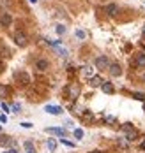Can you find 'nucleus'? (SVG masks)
<instances>
[{
    "label": "nucleus",
    "mask_w": 145,
    "mask_h": 153,
    "mask_svg": "<svg viewBox=\"0 0 145 153\" xmlns=\"http://www.w3.org/2000/svg\"><path fill=\"white\" fill-rule=\"evenodd\" d=\"M140 146H142V150H145V139L142 141V144H140Z\"/></svg>",
    "instance_id": "nucleus-29"
},
{
    "label": "nucleus",
    "mask_w": 145,
    "mask_h": 153,
    "mask_svg": "<svg viewBox=\"0 0 145 153\" xmlns=\"http://www.w3.org/2000/svg\"><path fill=\"white\" fill-rule=\"evenodd\" d=\"M92 153H103V152H92Z\"/></svg>",
    "instance_id": "nucleus-33"
},
{
    "label": "nucleus",
    "mask_w": 145,
    "mask_h": 153,
    "mask_svg": "<svg viewBox=\"0 0 145 153\" xmlns=\"http://www.w3.org/2000/svg\"><path fill=\"white\" fill-rule=\"evenodd\" d=\"M65 93H67V97H69L71 100H76V99L80 97V85H76V83H71V85L65 88Z\"/></svg>",
    "instance_id": "nucleus-2"
},
{
    "label": "nucleus",
    "mask_w": 145,
    "mask_h": 153,
    "mask_svg": "<svg viewBox=\"0 0 145 153\" xmlns=\"http://www.w3.org/2000/svg\"><path fill=\"white\" fill-rule=\"evenodd\" d=\"M46 146H48V148L51 150V152H55V148H57V141H55V139H48Z\"/></svg>",
    "instance_id": "nucleus-15"
},
{
    "label": "nucleus",
    "mask_w": 145,
    "mask_h": 153,
    "mask_svg": "<svg viewBox=\"0 0 145 153\" xmlns=\"http://www.w3.org/2000/svg\"><path fill=\"white\" fill-rule=\"evenodd\" d=\"M2 71H4V62L0 60V72H2Z\"/></svg>",
    "instance_id": "nucleus-28"
},
{
    "label": "nucleus",
    "mask_w": 145,
    "mask_h": 153,
    "mask_svg": "<svg viewBox=\"0 0 145 153\" xmlns=\"http://www.w3.org/2000/svg\"><path fill=\"white\" fill-rule=\"evenodd\" d=\"M20 109H21L20 104H14V106H13V111H14V113H20Z\"/></svg>",
    "instance_id": "nucleus-24"
},
{
    "label": "nucleus",
    "mask_w": 145,
    "mask_h": 153,
    "mask_svg": "<svg viewBox=\"0 0 145 153\" xmlns=\"http://www.w3.org/2000/svg\"><path fill=\"white\" fill-rule=\"evenodd\" d=\"M133 97H134V99H136V100H143L145 102V93H134V95H133Z\"/></svg>",
    "instance_id": "nucleus-18"
},
{
    "label": "nucleus",
    "mask_w": 145,
    "mask_h": 153,
    "mask_svg": "<svg viewBox=\"0 0 145 153\" xmlns=\"http://www.w3.org/2000/svg\"><path fill=\"white\" fill-rule=\"evenodd\" d=\"M74 137H76V139L83 137V130H81V128H74Z\"/></svg>",
    "instance_id": "nucleus-17"
},
{
    "label": "nucleus",
    "mask_w": 145,
    "mask_h": 153,
    "mask_svg": "<svg viewBox=\"0 0 145 153\" xmlns=\"http://www.w3.org/2000/svg\"><path fill=\"white\" fill-rule=\"evenodd\" d=\"M143 35H145V25H143Z\"/></svg>",
    "instance_id": "nucleus-32"
},
{
    "label": "nucleus",
    "mask_w": 145,
    "mask_h": 153,
    "mask_svg": "<svg viewBox=\"0 0 145 153\" xmlns=\"http://www.w3.org/2000/svg\"><path fill=\"white\" fill-rule=\"evenodd\" d=\"M101 90H103L104 93H113V92H115L113 85H112V83H106V81H104V83L101 85Z\"/></svg>",
    "instance_id": "nucleus-14"
},
{
    "label": "nucleus",
    "mask_w": 145,
    "mask_h": 153,
    "mask_svg": "<svg viewBox=\"0 0 145 153\" xmlns=\"http://www.w3.org/2000/svg\"><path fill=\"white\" fill-rule=\"evenodd\" d=\"M30 2H32V4H35V2H37V0H30Z\"/></svg>",
    "instance_id": "nucleus-31"
},
{
    "label": "nucleus",
    "mask_w": 145,
    "mask_h": 153,
    "mask_svg": "<svg viewBox=\"0 0 145 153\" xmlns=\"http://www.w3.org/2000/svg\"><path fill=\"white\" fill-rule=\"evenodd\" d=\"M119 11H120V7H119L117 4H108V5H106V13L110 16H117Z\"/></svg>",
    "instance_id": "nucleus-10"
},
{
    "label": "nucleus",
    "mask_w": 145,
    "mask_h": 153,
    "mask_svg": "<svg viewBox=\"0 0 145 153\" xmlns=\"http://www.w3.org/2000/svg\"><path fill=\"white\" fill-rule=\"evenodd\" d=\"M143 79H145V74H143Z\"/></svg>",
    "instance_id": "nucleus-35"
},
{
    "label": "nucleus",
    "mask_w": 145,
    "mask_h": 153,
    "mask_svg": "<svg viewBox=\"0 0 145 153\" xmlns=\"http://www.w3.org/2000/svg\"><path fill=\"white\" fill-rule=\"evenodd\" d=\"M44 111H46L48 114H55V116L62 114V107H59V106H46L44 107Z\"/></svg>",
    "instance_id": "nucleus-7"
},
{
    "label": "nucleus",
    "mask_w": 145,
    "mask_h": 153,
    "mask_svg": "<svg viewBox=\"0 0 145 153\" xmlns=\"http://www.w3.org/2000/svg\"><path fill=\"white\" fill-rule=\"evenodd\" d=\"M76 37H80V39H85V32H83V30H76Z\"/></svg>",
    "instance_id": "nucleus-21"
},
{
    "label": "nucleus",
    "mask_w": 145,
    "mask_h": 153,
    "mask_svg": "<svg viewBox=\"0 0 145 153\" xmlns=\"http://www.w3.org/2000/svg\"><path fill=\"white\" fill-rule=\"evenodd\" d=\"M9 144H11V139L9 137H5V136L0 137V146H9Z\"/></svg>",
    "instance_id": "nucleus-16"
},
{
    "label": "nucleus",
    "mask_w": 145,
    "mask_h": 153,
    "mask_svg": "<svg viewBox=\"0 0 145 153\" xmlns=\"http://www.w3.org/2000/svg\"><path fill=\"white\" fill-rule=\"evenodd\" d=\"M134 63H136V67H140V69H145V53H136Z\"/></svg>",
    "instance_id": "nucleus-9"
},
{
    "label": "nucleus",
    "mask_w": 145,
    "mask_h": 153,
    "mask_svg": "<svg viewBox=\"0 0 145 153\" xmlns=\"http://www.w3.org/2000/svg\"><path fill=\"white\" fill-rule=\"evenodd\" d=\"M119 144H120L122 148H128V143H126V141H119Z\"/></svg>",
    "instance_id": "nucleus-26"
},
{
    "label": "nucleus",
    "mask_w": 145,
    "mask_h": 153,
    "mask_svg": "<svg viewBox=\"0 0 145 153\" xmlns=\"http://www.w3.org/2000/svg\"><path fill=\"white\" fill-rule=\"evenodd\" d=\"M81 74L87 77V79H90V77L96 76V74H94V67H92V65H85V67L81 69Z\"/></svg>",
    "instance_id": "nucleus-6"
},
{
    "label": "nucleus",
    "mask_w": 145,
    "mask_h": 153,
    "mask_svg": "<svg viewBox=\"0 0 145 153\" xmlns=\"http://www.w3.org/2000/svg\"><path fill=\"white\" fill-rule=\"evenodd\" d=\"M89 83H90V86H94V88H99L104 81H103V77L101 76H94V77H90L89 79Z\"/></svg>",
    "instance_id": "nucleus-11"
},
{
    "label": "nucleus",
    "mask_w": 145,
    "mask_h": 153,
    "mask_svg": "<svg viewBox=\"0 0 145 153\" xmlns=\"http://www.w3.org/2000/svg\"><path fill=\"white\" fill-rule=\"evenodd\" d=\"M21 127H23V128H32V123L30 122H23L21 123Z\"/></svg>",
    "instance_id": "nucleus-22"
},
{
    "label": "nucleus",
    "mask_w": 145,
    "mask_h": 153,
    "mask_svg": "<svg viewBox=\"0 0 145 153\" xmlns=\"http://www.w3.org/2000/svg\"><path fill=\"white\" fill-rule=\"evenodd\" d=\"M96 67L99 71H108V67H110V62L106 56H97L96 58Z\"/></svg>",
    "instance_id": "nucleus-4"
},
{
    "label": "nucleus",
    "mask_w": 145,
    "mask_h": 153,
    "mask_svg": "<svg viewBox=\"0 0 145 153\" xmlns=\"http://www.w3.org/2000/svg\"><path fill=\"white\" fill-rule=\"evenodd\" d=\"M122 132H124V136L128 141H134V139L138 137V130L131 125V123H124L122 125Z\"/></svg>",
    "instance_id": "nucleus-1"
},
{
    "label": "nucleus",
    "mask_w": 145,
    "mask_h": 153,
    "mask_svg": "<svg viewBox=\"0 0 145 153\" xmlns=\"http://www.w3.org/2000/svg\"><path fill=\"white\" fill-rule=\"evenodd\" d=\"M108 71H110V74H112L113 77H119L120 74H122V71H120V65H119V63H110Z\"/></svg>",
    "instance_id": "nucleus-5"
},
{
    "label": "nucleus",
    "mask_w": 145,
    "mask_h": 153,
    "mask_svg": "<svg viewBox=\"0 0 145 153\" xmlns=\"http://www.w3.org/2000/svg\"><path fill=\"white\" fill-rule=\"evenodd\" d=\"M143 111H145V102H143Z\"/></svg>",
    "instance_id": "nucleus-34"
},
{
    "label": "nucleus",
    "mask_w": 145,
    "mask_h": 153,
    "mask_svg": "<svg viewBox=\"0 0 145 153\" xmlns=\"http://www.w3.org/2000/svg\"><path fill=\"white\" fill-rule=\"evenodd\" d=\"M104 120H106V123H115V116H106Z\"/></svg>",
    "instance_id": "nucleus-23"
},
{
    "label": "nucleus",
    "mask_w": 145,
    "mask_h": 153,
    "mask_svg": "<svg viewBox=\"0 0 145 153\" xmlns=\"http://www.w3.org/2000/svg\"><path fill=\"white\" fill-rule=\"evenodd\" d=\"M14 42H16L20 48H25L29 44V39H27V35H25L23 32H16V33H14Z\"/></svg>",
    "instance_id": "nucleus-3"
},
{
    "label": "nucleus",
    "mask_w": 145,
    "mask_h": 153,
    "mask_svg": "<svg viewBox=\"0 0 145 153\" xmlns=\"http://www.w3.org/2000/svg\"><path fill=\"white\" fill-rule=\"evenodd\" d=\"M5 153H18V152H16V150H7Z\"/></svg>",
    "instance_id": "nucleus-30"
},
{
    "label": "nucleus",
    "mask_w": 145,
    "mask_h": 153,
    "mask_svg": "<svg viewBox=\"0 0 145 153\" xmlns=\"http://www.w3.org/2000/svg\"><path fill=\"white\" fill-rule=\"evenodd\" d=\"M0 23H2V27H9V25L13 23V18H11V14H9V13H4V14H2V18H0Z\"/></svg>",
    "instance_id": "nucleus-12"
},
{
    "label": "nucleus",
    "mask_w": 145,
    "mask_h": 153,
    "mask_svg": "<svg viewBox=\"0 0 145 153\" xmlns=\"http://www.w3.org/2000/svg\"><path fill=\"white\" fill-rule=\"evenodd\" d=\"M64 32H65V27H62V25H59V27H57V33H60V35H62Z\"/></svg>",
    "instance_id": "nucleus-20"
},
{
    "label": "nucleus",
    "mask_w": 145,
    "mask_h": 153,
    "mask_svg": "<svg viewBox=\"0 0 145 153\" xmlns=\"http://www.w3.org/2000/svg\"><path fill=\"white\" fill-rule=\"evenodd\" d=\"M46 132L48 134H55V136H60V137L65 134L64 128H59V127H50V128H46Z\"/></svg>",
    "instance_id": "nucleus-13"
},
{
    "label": "nucleus",
    "mask_w": 145,
    "mask_h": 153,
    "mask_svg": "<svg viewBox=\"0 0 145 153\" xmlns=\"http://www.w3.org/2000/svg\"><path fill=\"white\" fill-rule=\"evenodd\" d=\"M2 109H4L5 113H9V106H7V104H2Z\"/></svg>",
    "instance_id": "nucleus-27"
},
{
    "label": "nucleus",
    "mask_w": 145,
    "mask_h": 153,
    "mask_svg": "<svg viewBox=\"0 0 145 153\" xmlns=\"http://www.w3.org/2000/svg\"><path fill=\"white\" fill-rule=\"evenodd\" d=\"M60 143L65 144V146H69V148H74V143H71V141H65V139H60Z\"/></svg>",
    "instance_id": "nucleus-19"
},
{
    "label": "nucleus",
    "mask_w": 145,
    "mask_h": 153,
    "mask_svg": "<svg viewBox=\"0 0 145 153\" xmlns=\"http://www.w3.org/2000/svg\"><path fill=\"white\" fill-rule=\"evenodd\" d=\"M0 123H7V116H5V114L0 116Z\"/></svg>",
    "instance_id": "nucleus-25"
},
{
    "label": "nucleus",
    "mask_w": 145,
    "mask_h": 153,
    "mask_svg": "<svg viewBox=\"0 0 145 153\" xmlns=\"http://www.w3.org/2000/svg\"><path fill=\"white\" fill-rule=\"evenodd\" d=\"M48 67H50V63H48V60H44V58H41V60L35 62V69H37V71H41V72H44Z\"/></svg>",
    "instance_id": "nucleus-8"
}]
</instances>
